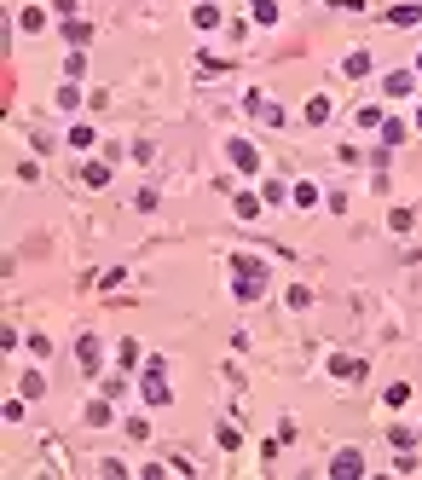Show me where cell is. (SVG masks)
Segmentation results:
<instances>
[{"instance_id": "obj_1", "label": "cell", "mask_w": 422, "mask_h": 480, "mask_svg": "<svg viewBox=\"0 0 422 480\" xmlns=\"http://www.w3.org/2000/svg\"><path fill=\"white\" fill-rule=\"evenodd\" d=\"M162 370H168L162 359L145 365V400H151V405H168V382H162Z\"/></svg>"}, {"instance_id": "obj_2", "label": "cell", "mask_w": 422, "mask_h": 480, "mask_svg": "<svg viewBox=\"0 0 422 480\" xmlns=\"http://www.w3.org/2000/svg\"><path fill=\"white\" fill-rule=\"evenodd\" d=\"M330 474H335V480H353V474H364V457H359V452H335Z\"/></svg>"}, {"instance_id": "obj_3", "label": "cell", "mask_w": 422, "mask_h": 480, "mask_svg": "<svg viewBox=\"0 0 422 480\" xmlns=\"http://www.w3.org/2000/svg\"><path fill=\"white\" fill-rule=\"evenodd\" d=\"M382 87H388V99H411V93H416V75H411V70H394Z\"/></svg>"}, {"instance_id": "obj_4", "label": "cell", "mask_w": 422, "mask_h": 480, "mask_svg": "<svg viewBox=\"0 0 422 480\" xmlns=\"http://www.w3.org/2000/svg\"><path fill=\"white\" fill-rule=\"evenodd\" d=\"M232 162H237L243 174H255V168H261V156H255V145H249V139H232Z\"/></svg>"}, {"instance_id": "obj_5", "label": "cell", "mask_w": 422, "mask_h": 480, "mask_svg": "<svg viewBox=\"0 0 422 480\" xmlns=\"http://www.w3.org/2000/svg\"><path fill=\"white\" fill-rule=\"evenodd\" d=\"M330 370H335V376H342V382H353V376H364V365H353L347 353H330Z\"/></svg>"}, {"instance_id": "obj_6", "label": "cell", "mask_w": 422, "mask_h": 480, "mask_svg": "<svg viewBox=\"0 0 422 480\" xmlns=\"http://www.w3.org/2000/svg\"><path fill=\"white\" fill-rule=\"evenodd\" d=\"M307 122H313V127L330 122V99H307Z\"/></svg>"}, {"instance_id": "obj_7", "label": "cell", "mask_w": 422, "mask_h": 480, "mask_svg": "<svg viewBox=\"0 0 422 480\" xmlns=\"http://www.w3.org/2000/svg\"><path fill=\"white\" fill-rule=\"evenodd\" d=\"M342 70H347V75H370V53H353Z\"/></svg>"}, {"instance_id": "obj_8", "label": "cell", "mask_w": 422, "mask_h": 480, "mask_svg": "<svg viewBox=\"0 0 422 480\" xmlns=\"http://www.w3.org/2000/svg\"><path fill=\"white\" fill-rule=\"evenodd\" d=\"M422 18V6H399V12H388V23H416Z\"/></svg>"}, {"instance_id": "obj_9", "label": "cell", "mask_w": 422, "mask_h": 480, "mask_svg": "<svg viewBox=\"0 0 422 480\" xmlns=\"http://www.w3.org/2000/svg\"><path fill=\"white\" fill-rule=\"evenodd\" d=\"M249 6H255V18H261V23H272V18H278V6H272V0H249Z\"/></svg>"}, {"instance_id": "obj_10", "label": "cell", "mask_w": 422, "mask_h": 480, "mask_svg": "<svg viewBox=\"0 0 422 480\" xmlns=\"http://www.w3.org/2000/svg\"><path fill=\"white\" fill-rule=\"evenodd\" d=\"M416 70H422V58H416Z\"/></svg>"}]
</instances>
